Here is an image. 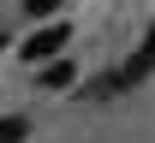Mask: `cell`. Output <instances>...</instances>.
<instances>
[{"label": "cell", "instance_id": "3957f363", "mask_svg": "<svg viewBox=\"0 0 155 143\" xmlns=\"http://www.w3.org/2000/svg\"><path fill=\"white\" fill-rule=\"evenodd\" d=\"M30 137V119L24 113H0V143H24Z\"/></svg>", "mask_w": 155, "mask_h": 143}, {"label": "cell", "instance_id": "277c9868", "mask_svg": "<svg viewBox=\"0 0 155 143\" xmlns=\"http://www.w3.org/2000/svg\"><path fill=\"white\" fill-rule=\"evenodd\" d=\"M60 6H66V0H24L18 12H24V18H36V24H48V18L60 12Z\"/></svg>", "mask_w": 155, "mask_h": 143}, {"label": "cell", "instance_id": "6da1fadb", "mask_svg": "<svg viewBox=\"0 0 155 143\" xmlns=\"http://www.w3.org/2000/svg\"><path fill=\"white\" fill-rule=\"evenodd\" d=\"M66 42H72V24H66V18H48L36 36L18 48V60H30V66H48L54 54H66Z\"/></svg>", "mask_w": 155, "mask_h": 143}, {"label": "cell", "instance_id": "7a4b0ae2", "mask_svg": "<svg viewBox=\"0 0 155 143\" xmlns=\"http://www.w3.org/2000/svg\"><path fill=\"white\" fill-rule=\"evenodd\" d=\"M72 83H78V66H72V60L42 66V89H72Z\"/></svg>", "mask_w": 155, "mask_h": 143}]
</instances>
